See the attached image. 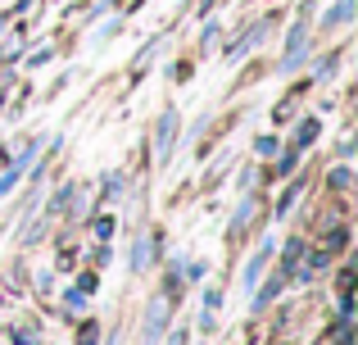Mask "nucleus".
Wrapping results in <instances>:
<instances>
[{
    "mask_svg": "<svg viewBox=\"0 0 358 345\" xmlns=\"http://www.w3.org/2000/svg\"><path fill=\"white\" fill-rule=\"evenodd\" d=\"M350 9H354V0H341V5H336V14H331V23H345V18H350Z\"/></svg>",
    "mask_w": 358,
    "mask_h": 345,
    "instance_id": "obj_1",
    "label": "nucleus"
}]
</instances>
